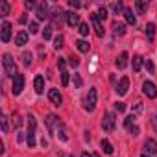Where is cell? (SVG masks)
<instances>
[{"label": "cell", "instance_id": "7c38bea8", "mask_svg": "<svg viewBox=\"0 0 157 157\" xmlns=\"http://www.w3.org/2000/svg\"><path fill=\"white\" fill-rule=\"evenodd\" d=\"M91 21H93V26H94V32L98 37H104V26H102V21L98 19L96 13H91Z\"/></svg>", "mask_w": 157, "mask_h": 157}, {"label": "cell", "instance_id": "ab89813d", "mask_svg": "<svg viewBox=\"0 0 157 157\" xmlns=\"http://www.w3.org/2000/svg\"><path fill=\"white\" fill-rule=\"evenodd\" d=\"M21 124H22V118L19 115H13V128H21Z\"/></svg>", "mask_w": 157, "mask_h": 157}, {"label": "cell", "instance_id": "f907efd6", "mask_svg": "<svg viewBox=\"0 0 157 157\" xmlns=\"http://www.w3.org/2000/svg\"><path fill=\"white\" fill-rule=\"evenodd\" d=\"M93 157H100V155H98V153H93Z\"/></svg>", "mask_w": 157, "mask_h": 157}, {"label": "cell", "instance_id": "8d00e7d4", "mask_svg": "<svg viewBox=\"0 0 157 157\" xmlns=\"http://www.w3.org/2000/svg\"><path fill=\"white\" fill-rule=\"evenodd\" d=\"M50 37H52V28H50V26H46V28H44V32H43V39H44V41H48Z\"/></svg>", "mask_w": 157, "mask_h": 157}, {"label": "cell", "instance_id": "f35d334b", "mask_svg": "<svg viewBox=\"0 0 157 157\" xmlns=\"http://www.w3.org/2000/svg\"><path fill=\"white\" fill-rule=\"evenodd\" d=\"M24 8H26V10H37V4L33 2V0H26V2H24Z\"/></svg>", "mask_w": 157, "mask_h": 157}, {"label": "cell", "instance_id": "b9f144b4", "mask_svg": "<svg viewBox=\"0 0 157 157\" xmlns=\"http://www.w3.org/2000/svg\"><path fill=\"white\" fill-rule=\"evenodd\" d=\"M39 32V24L37 22H30V33H37Z\"/></svg>", "mask_w": 157, "mask_h": 157}, {"label": "cell", "instance_id": "7a4b0ae2", "mask_svg": "<svg viewBox=\"0 0 157 157\" xmlns=\"http://www.w3.org/2000/svg\"><path fill=\"white\" fill-rule=\"evenodd\" d=\"M35 129H37V120L33 115H30L28 117V135H26V142L30 148L35 146Z\"/></svg>", "mask_w": 157, "mask_h": 157}, {"label": "cell", "instance_id": "d6a6232c", "mask_svg": "<svg viewBox=\"0 0 157 157\" xmlns=\"http://www.w3.org/2000/svg\"><path fill=\"white\" fill-rule=\"evenodd\" d=\"M0 122H2V131H4V133H8V131H10V126H8V117H6V115H2V117H0Z\"/></svg>", "mask_w": 157, "mask_h": 157}, {"label": "cell", "instance_id": "d590c367", "mask_svg": "<svg viewBox=\"0 0 157 157\" xmlns=\"http://www.w3.org/2000/svg\"><path fill=\"white\" fill-rule=\"evenodd\" d=\"M133 120H135V115H129V117H126V120H124V126L129 129V128L133 126Z\"/></svg>", "mask_w": 157, "mask_h": 157}, {"label": "cell", "instance_id": "6da1fadb", "mask_svg": "<svg viewBox=\"0 0 157 157\" xmlns=\"http://www.w3.org/2000/svg\"><path fill=\"white\" fill-rule=\"evenodd\" d=\"M2 65H4V72H6V76H10V78H17V65H15V59L10 56V54H4L2 56Z\"/></svg>", "mask_w": 157, "mask_h": 157}, {"label": "cell", "instance_id": "c3c4849f", "mask_svg": "<svg viewBox=\"0 0 157 157\" xmlns=\"http://www.w3.org/2000/svg\"><path fill=\"white\" fill-rule=\"evenodd\" d=\"M151 124H153V128H155V131H157V115L151 117Z\"/></svg>", "mask_w": 157, "mask_h": 157}, {"label": "cell", "instance_id": "9c48e42d", "mask_svg": "<svg viewBox=\"0 0 157 157\" xmlns=\"http://www.w3.org/2000/svg\"><path fill=\"white\" fill-rule=\"evenodd\" d=\"M48 100H50L56 107H59V105L63 104V96H61V93H59L57 89H50V91H48Z\"/></svg>", "mask_w": 157, "mask_h": 157}, {"label": "cell", "instance_id": "83f0119b", "mask_svg": "<svg viewBox=\"0 0 157 157\" xmlns=\"http://www.w3.org/2000/svg\"><path fill=\"white\" fill-rule=\"evenodd\" d=\"M96 15H98V19H100L102 22H104V21L107 19V8H105V6H100V8H98V13H96Z\"/></svg>", "mask_w": 157, "mask_h": 157}, {"label": "cell", "instance_id": "d4e9b609", "mask_svg": "<svg viewBox=\"0 0 157 157\" xmlns=\"http://www.w3.org/2000/svg\"><path fill=\"white\" fill-rule=\"evenodd\" d=\"M131 65H133V70H135V72H139V70H140V67H142V57H140V56H133Z\"/></svg>", "mask_w": 157, "mask_h": 157}, {"label": "cell", "instance_id": "681fc988", "mask_svg": "<svg viewBox=\"0 0 157 157\" xmlns=\"http://www.w3.org/2000/svg\"><path fill=\"white\" fill-rule=\"evenodd\" d=\"M82 157H93V153H87V151H83V153H82Z\"/></svg>", "mask_w": 157, "mask_h": 157}, {"label": "cell", "instance_id": "f1b7e54d", "mask_svg": "<svg viewBox=\"0 0 157 157\" xmlns=\"http://www.w3.org/2000/svg\"><path fill=\"white\" fill-rule=\"evenodd\" d=\"M61 85L63 87L68 85V70L67 68H61Z\"/></svg>", "mask_w": 157, "mask_h": 157}, {"label": "cell", "instance_id": "8fae6325", "mask_svg": "<svg viewBox=\"0 0 157 157\" xmlns=\"http://www.w3.org/2000/svg\"><path fill=\"white\" fill-rule=\"evenodd\" d=\"M52 21H54V24L56 26H61V22H63V17H67V13H63V10H61V6H57V8H54V11H52Z\"/></svg>", "mask_w": 157, "mask_h": 157}, {"label": "cell", "instance_id": "e575fe53", "mask_svg": "<svg viewBox=\"0 0 157 157\" xmlns=\"http://www.w3.org/2000/svg\"><path fill=\"white\" fill-rule=\"evenodd\" d=\"M22 63H24L26 67L32 65V54H30V52H24V54H22Z\"/></svg>", "mask_w": 157, "mask_h": 157}, {"label": "cell", "instance_id": "d6986e66", "mask_svg": "<svg viewBox=\"0 0 157 157\" xmlns=\"http://www.w3.org/2000/svg\"><path fill=\"white\" fill-rule=\"evenodd\" d=\"M124 17H126V22H128V24H131V26H135V24H137V17H135L133 10L126 8V10H124Z\"/></svg>", "mask_w": 157, "mask_h": 157}, {"label": "cell", "instance_id": "4fadbf2b", "mask_svg": "<svg viewBox=\"0 0 157 157\" xmlns=\"http://www.w3.org/2000/svg\"><path fill=\"white\" fill-rule=\"evenodd\" d=\"M128 89H129V80L124 76V78H120V82L117 83V93H118L120 96H124V94L128 93Z\"/></svg>", "mask_w": 157, "mask_h": 157}, {"label": "cell", "instance_id": "2e32d148", "mask_svg": "<svg viewBox=\"0 0 157 157\" xmlns=\"http://www.w3.org/2000/svg\"><path fill=\"white\" fill-rule=\"evenodd\" d=\"M33 87H35V93H37V94H43V93H44V78H43V76H35Z\"/></svg>", "mask_w": 157, "mask_h": 157}, {"label": "cell", "instance_id": "4dcf8cb0", "mask_svg": "<svg viewBox=\"0 0 157 157\" xmlns=\"http://www.w3.org/2000/svg\"><path fill=\"white\" fill-rule=\"evenodd\" d=\"M63 41H65V37H63V35L59 33V35H57V37L54 39V48H56V50H59V48H63Z\"/></svg>", "mask_w": 157, "mask_h": 157}, {"label": "cell", "instance_id": "ba28073f", "mask_svg": "<svg viewBox=\"0 0 157 157\" xmlns=\"http://www.w3.org/2000/svg\"><path fill=\"white\" fill-rule=\"evenodd\" d=\"M22 89H24V76H22V74H17V78L13 80V89H11V93L17 96V94L22 93Z\"/></svg>", "mask_w": 157, "mask_h": 157}, {"label": "cell", "instance_id": "484cf974", "mask_svg": "<svg viewBox=\"0 0 157 157\" xmlns=\"http://www.w3.org/2000/svg\"><path fill=\"white\" fill-rule=\"evenodd\" d=\"M0 15H2V17L10 15V4L6 2V0H2V2H0Z\"/></svg>", "mask_w": 157, "mask_h": 157}, {"label": "cell", "instance_id": "8992f818", "mask_svg": "<svg viewBox=\"0 0 157 157\" xmlns=\"http://www.w3.org/2000/svg\"><path fill=\"white\" fill-rule=\"evenodd\" d=\"M144 153L150 157H157V142L153 139H146L144 140Z\"/></svg>", "mask_w": 157, "mask_h": 157}, {"label": "cell", "instance_id": "60d3db41", "mask_svg": "<svg viewBox=\"0 0 157 157\" xmlns=\"http://www.w3.org/2000/svg\"><path fill=\"white\" fill-rule=\"evenodd\" d=\"M68 63H70V67H74V68H76L78 65H80V59H78V57H74V56H72V57H68Z\"/></svg>", "mask_w": 157, "mask_h": 157}, {"label": "cell", "instance_id": "52a82bcc", "mask_svg": "<svg viewBox=\"0 0 157 157\" xmlns=\"http://www.w3.org/2000/svg\"><path fill=\"white\" fill-rule=\"evenodd\" d=\"M142 93L148 96V98H155L157 96V87L153 82H144L142 83Z\"/></svg>", "mask_w": 157, "mask_h": 157}, {"label": "cell", "instance_id": "4316f807", "mask_svg": "<svg viewBox=\"0 0 157 157\" xmlns=\"http://www.w3.org/2000/svg\"><path fill=\"white\" fill-rule=\"evenodd\" d=\"M111 10H113L117 15H120V13H124V10H126V8H124V4H122V2H115V4L111 6Z\"/></svg>", "mask_w": 157, "mask_h": 157}, {"label": "cell", "instance_id": "277c9868", "mask_svg": "<svg viewBox=\"0 0 157 157\" xmlns=\"http://www.w3.org/2000/svg\"><path fill=\"white\" fill-rule=\"evenodd\" d=\"M115 124H117V117H115V113H105V115H104V120H102V128H104V131L111 133V131L115 129Z\"/></svg>", "mask_w": 157, "mask_h": 157}, {"label": "cell", "instance_id": "ee69618b", "mask_svg": "<svg viewBox=\"0 0 157 157\" xmlns=\"http://www.w3.org/2000/svg\"><path fill=\"white\" fill-rule=\"evenodd\" d=\"M68 6H70L72 10H78V8H82V4L78 2V0H70V2H68Z\"/></svg>", "mask_w": 157, "mask_h": 157}, {"label": "cell", "instance_id": "7bdbcfd3", "mask_svg": "<svg viewBox=\"0 0 157 157\" xmlns=\"http://www.w3.org/2000/svg\"><path fill=\"white\" fill-rule=\"evenodd\" d=\"M115 109H117L118 113H122V111L126 109V104H124V102H117V104H115Z\"/></svg>", "mask_w": 157, "mask_h": 157}, {"label": "cell", "instance_id": "bcb514c9", "mask_svg": "<svg viewBox=\"0 0 157 157\" xmlns=\"http://www.w3.org/2000/svg\"><path fill=\"white\" fill-rule=\"evenodd\" d=\"M57 67H59V70H61V68H67V61H65L63 57H59V61H57Z\"/></svg>", "mask_w": 157, "mask_h": 157}, {"label": "cell", "instance_id": "ffe728a7", "mask_svg": "<svg viewBox=\"0 0 157 157\" xmlns=\"http://www.w3.org/2000/svg\"><path fill=\"white\" fill-rule=\"evenodd\" d=\"M111 28H113V33H115V35H124V33H126V24H124V22L115 21Z\"/></svg>", "mask_w": 157, "mask_h": 157}, {"label": "cell", "instance_id": "603a6c76", "mask_svg": "<svg viewBox=\"0 0 157 157\" xmlns=\"http://www.w3.org/2000/svg\"><path fill=\"white\" fill-rule=\"evenodd\" d=\"M57 137H59V140H63V142H67V140H68L67 128H65L63 124H59V126H57Z\"/></svg>", "mask_w": 157, "mask_h": 157}, {"label": "cell", "instance_id": "3957f363", "mask_svg": "<svg viewBox=\"0 0 157 157\" xmlns=\"http://www.w3.org/2000/svg\"><path fill=\"white\" fill-rule=\"evenodd\" d=\"M96 102H98V93H96V89L93 87V89H89V93H87V96H85V109H87L89 113H93V111L96 109Z\"/></svg>", "mask_w": 157, "mask_h": 157}, {"label": "cell", "instance_id": "74e56055", "mask_svg": "<svg viewBox=\"0 0 157 157\" xmlns=\"http://www.w3.org/2000/svg\"><path fill=\"white\" fill-rule=\"evenodd\" d=\"M144 65H146V70H148L150 74H153V70H155V67H153V61H151V59H146V63H144Z\"/></svg>", "mask_w": 157, "mask_h": 157}, {"label": "cell", "instance_id": "7dc6e473", "mask_svg": "<svg viewBox=\"0 0 157 157\" xmlns=\"http://www.w3.org/2000/svg\"><path fill=\"white\" fill-rule=\"evenodd\" d=\"M19 22H21V24H26V22H28V17H26V13H24V15L19 19Z\"/></svg>", "mask_w": 157, "mask_h": 157}, {"label": "cell", "instance_id": "ac0fdd59", "mask_svg": "<svg viewBox=\"0 0 157 157\" xmlns=\"http://www.w3.org/2000/svg\"><path fill=\"white\" fill-rule=\"evenodd\" d=\"M26 43H28V33H26L24 30H21V32L15 35V44H17V46H24Z\"/></svg>", "mask_w": 157, "mask_h": 157}, {"label": "cell", "instance_id": "9a60e30c", "mask_svg": "<svg viewBox=\"0 0 157 157\" xmlns=\"http://www.w3.org/2000/svg\"><path fill=\"white\" fill-rule=\"evenodd\" d=\"M67 22H68V26H80L82 22H80V15H78L76 11H68L67 13Z\"/></svg>", "mask_w": 157, "mask_h": 157}, {"label": "cell", "instance_id": "30bf717a", "mask_svg": "<svg viewBox=\"0 0 157 157\" xmlns=\"http://www.w3.org/2000/svg\"><path fill=\"white\" fill-rule=\"evenodd\" d=\"M44 124H46L48 131H50V133H54L56 126H59L61 122H59V118H57V117H56L54 113H50V115H46V118H44Z\"/></svg>", "mask_w": 157, "mask_h": 157}, {"label": "cell", "instance_id": "816d5d0a", "mask_svg": "<svg viewBox=\"0 0 157 157\" xmlns=\"http://www.w3.org/2000/svg\"><path fill=\"white\" fill-rule=\"evenodd\" d=\"M142 157H150V155H146V153H142Z\"/></svg>", "mask_w": 157, "mask_h": 157}, {"label": "cell", "instance_id": "e0dca14e", "mask_svg": "<svg viewBox=\"0 0 157 157\" xmlns=\"http://www.w3.org/2000/svg\"><path fill=\"white\" fill-rule=\"evenodd\" d=\"M128 57H129V56H128V52H122V54L117 57V61H115L117 68H120V70H122V68H126V67H128Z\"/></svg>", "mask_w": 157, "mask_h": 157}, {"label": "cell", "instance_id": "7402d4cb", "mask_svg": "<svg viewBox=\"0 0 157 157\" xmlns=\"http://www.w3.org/2000/svg\"><path fill=\"white\" fill-rule=\"evenodd\" d=\"M76 48H78V50H80L82 54H87L91 46H89V43H87V41H83V39H80V41H76Z\"/></svg>", "mask_w": 157, "mask_h": 157}, {"label": "cell", "instance_id": "f6af8a7d", "mask_svg": "<svg viewBox=\"0 0 157 157\" xmlns=\"http://www.w3.org/2000/svg\"><path fill=\"white\" fill-rule=\"evenodd\" d=\"M129 133H131L133 137H137V135H139V126H135V124H133V126L129 128Z\"/></svg>", "mask_w": 157, "mask_h": 157}, {"label": "cell", "instance_id": "836d02e7", "mask_svg": "<svg viewBox=\"0 0 157 157\" xmlns=\"http://www.w3.org/2000/svg\"><path fill=\"white\" fill-rule=\"evenodd\" d=\"M135 8H137L139 13H144V11L148 10V4H146V2H135Z\"/></svg>", "mask_w": 157, "mask_h": 157}, {"label": "cell", "instance_id": "5b68a950", "mask_svg": "<svg viewBox=\"0 0 157 157\" xmlns=\"http://www.w3.org/2000/svg\"><path fill=\"white\" fill-rule=\"evenodd\" d=\"M0 39H2V43H10L11 39V24L8 21H4L0 26Z\"/></svg>", "mask_w": 157, "mask_h": 157}, {"label": "cell", "instance_id": "f546056e", "mask_svg": "<svg viewBox=\"0 0 157 157\" xmlns=\"http://www.w3.org/2000/svg\"><path fill=\"white\" fill-rule=\"evenodd\" d=\"M78 32H80V35H83V37L89 35V24L87 22H82L80 26H78Z\"/></svg>", "mask_w": 157, "mask_h": 157}, {"label": "cell", "instance_id": "cb8c5ba5", "mask_svg": "<svg viewBox=\"0 0 157 157\" xmlns=\"http://www.w3.org/2000/svg\"><path fill=\"white\" fill-rule=\"evenodd\" d=\"M100 146H102V150H104V153H107V155H111L113 153V144L107 140V139H102V142H100Z\"/></svg>", "mask_w": 157, "mask_h": 157}, {"label": "cell", "instance_id": "1f68e13d", "mask_svg": "<svg viewBox=\"0 0 157 157\" xmlns=\"http://www.w3.org/2000/svg\"><path fill=\"white\" fill-rule=\"evenodd\" d=\"M82 85H83V80H82V76L74 72V87H76V89H80Z\"/></svg>", "mask_w": 157, "mask_h": 157}, {"label": "cell", "instance_id": "44dd1931", "mask_svg": "<svg viewBox=\"0 0 157 157\" xmlns=\"http://www.w3.org/2000/svg\"><path fill=\"white\" fill-rule=\"evenodd\" d=\"M146 37H148V41H153L155 39V24L153 22H148L146 24Z\"/></svg>", "mask_w": 157, "mask_h": 157}, {"label": "cell", "instance_id": "5bb4252c", "mask_svg": "<svg viewBox=\"0 0 157 157\" xmlns=\"http://www.w3.org/2000/svg\"><path fill=\"white\" fill-rule=\"evenodd\" d=\"M50 15H48V4L46 2H43V4H39L37 6V19L39 21H44V19H48Z\"/></svg>", "mask_w": 157, "mask_h": 157}]
</instances>
